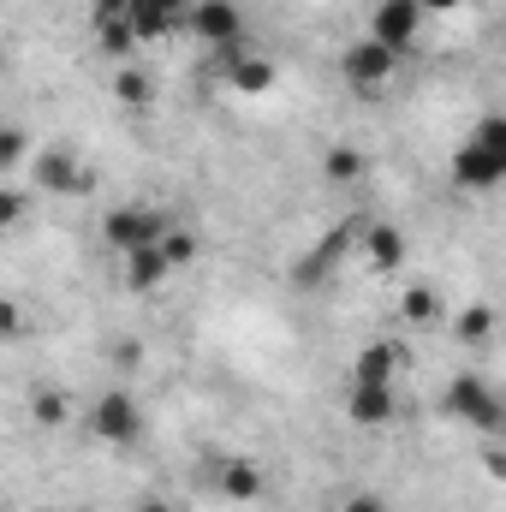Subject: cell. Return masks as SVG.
Wrapping results in <instances>:
<instances>
[{"label": "cell", "mask_w": 506, "mask_h": 512, "mask_svg": "<svg viewBox=\"0 0 506 512\" xmlns=\"http://www.w3.org/2000/svg\"><path fill=\"white\" fill-rule=\"evenodd\" d=\"M364 262H370L376 274H393V268L405 262V233H399L393 221H370V227H364Z\"/></svg>", "instance_id": "5bb4252c"}, {"label": "cell", "mask_w": 506, "mask_h": 512, "mask_svg": "<svg viewBox=\"0 0 506 512\" xmlns=\"http://www.w3.org/2000/svg\"><path fill=\"white\" fill-rule=\"evenodd\" d=\"M399 364H405V352H399L393 340H370V346L352 358V382H393Z\"/></svg>", "instance_id": "9a60e30c"}, {"label": "cell", "mask_w": 506, "mask_h": 512, "mask_svg": "<svg viewBox=\"0 0 506 512\" xmlns=\"http://www.w3.org/2000/svg\"><path fill=\"white\" fill-rule=\"evenodd\" d=\"M36 512H54V507H36Z\"/></svg>", "instance_id": "4dcf8cb0"}, {"label": "cell", "mask_w": 506, "mask_h": 512, "mask_svg": "<svg viewBox=\"0 0 506 512\" xmlns=\"http://www.w3.org/2000/svg\"><path fill=\"white\" fill-rule=\"evenodd\" d=\"M114 96H120L126 108H137V114H143V108L155 102V78H149L143 66H120V72H114Z\"/></svg>", "instance_id": "ffe728a7"}, {"label": "cell", "mask_w": 506, "mask_h": 512, "mask_svg": "<svg viewBox=\"0 0 506 512\" xmlns=\"http://www.w3.org/2000/svg\"><path fill=\"white\" fill-rule=\"evenodd\" d=\"M96 48H102L108 60H126L131 48H143V42H137L131 18H102V24H96Z\"/></svg>", "instance_id": "44dd1931"}, {"label": "cell", "mask_w": 506, "mask_h": 512, "mask_svg": "<svg viewBox=\"0 0 506 512\" xmlns=\"http://www.w3.org/2000/svg\"><path fill=\"white\" fill-rule=\"evenodd\" d=\"M340 512H393V507H387V495H376V489H352L340 501Z\"/></svg>", "instance_id": "d4e9b609"}, {"label": "cell", "mask_w": 506, "mask_h": 512, "mask_svg": "<svg viewBox=\"0 0 506 512\" xmlns=\"http://www.w3.org/2000/svg\"><path fill=\"white\" fill-rule=\"evenodd\" d=\"M161 239H167V215L149 209V203H120L102 221V245L120 256H137V251H149V245H161Z\"/></svg>", "instance_id": "7a4b0ae2"}, {"label": "cell", "mask_w": 506, "mask_h": 512, "mask_svg": "<svg viewBox=\"0 0 506 512\" xmlns=\"http://www.w3.org/2000/svg\"><path fill=\"white\" fill-rule=\"evenodd\" d=\"M167 274H173V262L161 256V245H149V251L126 256V286H131V292H155Z\"/></svg>", "instance_id": "ac0fdd59"}, {"label": "cell", "mask_w": 506, "mask_h": 512, "mask_svg": "<svg viewBox=\"0 0 506 512\" xmlns=\"http://www.w3.org/2000/svg\"><path fill=\"white\" fill-rule=\"evenodd\" d=\"M399 316H405L411 328H435V322L447 316V304H441V292H435V286H411V292L399 298Z\"/></svg>", "instance_id": "d6986e66"}, {"label": "cell", "mask_w": 506, "mask_h": 512, "mask_svg": "<svg viewBox=\"0 0 506 512\" xmlns=\"http://www.w3.org/2000/svg\"><path fill=\"white\" fill-rule=\"evenodd\" d=\"M197 251H203V239H197L191 227H167V239H161V256H167L173 268H191V262H197Z\"/></svg>", "instance_id": "7402d4cb"}, {"label": "cell", "mask_w": 506, "mask_h": 512, "mask_svg": "<svg viewBox=\"0 0 506 512\" xmlns=\"http://www.w3.org/2000/svg\"><path fill=\"white\" fill-rule=\"evenodd\" d=\"M393 66H399V54L376 42V36H364V42H352L346 54H340V72H346V84H358V90H381L387 78H393Z\"/></svg>", "instance_id": "ba28073f"}, {"label": "cell", "mask_w": 506, "mask_h": 512, "mask_svg": "<svg viewBox=\"0 0 506 512\" xmlns=\"http://www.w3.org/2000/svg\"><path fill=\"white\" fill-rule=\"evenodd\" d=\"M24 149H30V137H24L18 126L0 131V167H6V173H12V167H24Z\"/></svg>", "instance_id": "603a6c76"}, {"label": "cell", "mask_w": 506, "mask_h": 512, "mask_svg": "<svg viewBox=\"0 0 506 512\" xmlns=\"http://www.w3.org/2000/svg\"><path fill=\"white\" fill-rule=\"evenodd\" d=\"M441 411H447L453 423H465L477 441H495V435H506V399L483 382L477 370H459L453 382L441 387Z\"/></svg>", "instance_id": "6da1fadb"}, {"label": "cell", "mask_w": 506, "mask_h": 512, "mask_svg": "<svg viewBox=\"0 0 506 512\" xmlns=\"http://www.w3.org/2000/svg\"><path fill=\"white\" fill-rule=\"evenodd\" d=\"M453 179H459L465 191H501L506 185V155L495 143H483V137H465V143L453 149Z\"/></svg>", "instance_id": "5b68a950"}, {"label": "cell", "mask_w": 506, "mask_h": 512, "mask_svg": "<svg viewBox=\"0 0 506 512\" xmlns=\"http://www.w3.org/2000/svg\"><path fill=\"white\" fill-rule=\"evenodd\" d=\"M215 489H221V501H239V507H245V501H262V495H268V477H262L256 459H239V453H233V459L215 465Z\"/></svg>", "instance_id": "8fae6325"}, {"label": "cell", "mask_w": 506, "mask_h": 512, "mask_svg": "<svg viewBox=\"0 0 506 512\" xmlns=\"http://www.w3.org/2000/svg\"><path fill=\"white\" fill-rule=\"evenodd\" d=\"M495 328H501L495 304H465V310L453 316V340H459V346H471V352H483V346L495 340Z\"/></svg>", "instance_id": "2e32d148"}, {"label": "cell", "mask_w": 506, "mask_h": 512, "mask_svg": "<svg viewBox=\"0 0 506 512\" xmlns=\"http://www.w3.org/2000/svg\"><path fill=\"white\" fill-rule=\"evenodd\" d=\"M471 137H483V143H495V149H501V155H506V114H483V120H477V131H471Z\"/></svg>", "instance_id": "484cf974"}, {"label": "cell", "mask_w": 506, "mask_h": 512, "mask_svg": "<svg viewBox=\"0 0 506 512\" xmlns=\"http://www.w3.org/2000/svg\"><path fill=\"white\" fill-rule=\"evenodd\" d=\"M36 185H42L48 197H84L96 179H90V167H84L72 149H60V143H54V149H42V155H36Z\"/></svg>", "instance_id": "52a82bcc"}, {"label": "cell", "mask_w": 506, "mask_h": 512, "mask_svg": "<svg viewBox=\"0 0 506 512\" xmlns=\"http://www.w3.org/2000/svg\"><path fill=\"white\" fill-rule=\"evenodd\" d=\"M453 6H465V0H423V12H453Z\"/></svg>", "instance_id": "f546056e"}, {"label": "cell", "mask_w": 506, "mask_h": 512, "mask_svg": "<svg viewBox=\"0 0 506 512\" xmlns=\"http://www.w3.org/2000/svg\"><path fill=\"white\" fill-rule=\"evenodd\" d=\"M191 6L197 0H131V30H137V42H161V36H173V30H185L191 24Z\"/></svg>", "instance_id": "9c48e42d"}, {"label": "cell", "mask_w": 506, "mask_h": 512, "mask_svg": "<svg viewBox=\"0 0 506 512\" xmlns=\"http://www.w3.org/2000/svg\"><path fill=\"white\" fill-rule=\"evenodd\" d=\"M423 0H376V12H370V36L387 42L393 54H405L411 42H417V30H423Z\"/></svg>", "instance_id": "8992f818"}, {"label": "cell", "mask_w": 506, "mask_h": 512, "mask_svg": "<svg viewBox=\"0 0 506 512\" xmlns=\"http://www.w3.org/2000/svg\"><path fill=\"white\" fill-rule=\"evenodd\" d=\"M364 173H370V161H364L358 143H334V149L322 155V179H328V185H358Z\"/></svg>", "instance_id": "e0dca14e"}, {"label": "cell", "mask_w": 506, "mask_h": 512, "mask_svg": "<svg viewBox=\"0 0 506 512\" xmlns=\"http://www.w3.org/2000/svg\"><path fill=\"white\" fill-rule=\"evenodd\" d=\"M30 411H36V423H42V429H60V423H66V393H42Z\"/></svg>", "instance_id": "cb8c5ba5"}, {"label": "cell", "mask_w": 506, "mask_h": 512, "mask_svg": "<svg viewBox=\"0 0 506 512\" xmlns=\"http://www.w3.org/2000/svg\"><path fill=\"white\" fill-rule=\"evenodd\" d=\"M221 78H227V90H239V96H268V90L280 84L274 60L245 54V48H227V54H221Z\"/></svg>", "instance_id": "30bf717a"}, {"label": "cell", "mask_w": 506, "mask_h": 512, "mask_svg": "<svg viewBox=\"0 0 506 512\" xmlns=\"http://www.w3.org/2000/svg\"><path fill=\"white\" fill-rule=\"evenodd\" d=\"M143 435V405L131 399L126 387H108L96 405H90V441L102 447H131Z\"/></svg>", "instance_id": "3957f363"}, {"label": "cell", "mask_w": 506, "mask_h": 512, "mask_svg": "<svg viewBox=\"0 0 506 512\" xmlns=\"http://www.w3.org/2000/svg\"><path fill=\"white\" fill-rule=\"evenodd\" d=\"M346 417H352L358 429H387V423H393V382H352Z\"/></svg>", "instance_id": "7c38bea8"}, {"label": "cell", "mask_w": 506, "mask_h": 512, "mask_svg": "<svg viewBox=\"0 0 506 512\" xmlns=\"http://www.w3.org/2000/svg\"><path fill=\"white\" fill-rule=\"evenodd\" d=\"M18 215H24V191L6 185V191H0V221H18Z\"/></svg>", "instance_id": "83f0119b"}, {"label": "cell", "mask_w": 506, "mask_h": 512, "mask_svg": "<svg viewBox=\"0 0 506 512\" xmlns=\"http://www.w3.org/2000/svg\"><path fill=\"white\" fill-rule=\"evenodd\" d=\"M137 512H173V507H167L161 495H143V501H137Z\"/></svg>", "instance_id": "f1b7e54d"}, {"label": "cell", "mask_w": 506, "mask_h": 512, "mask_svg": "<svg viewBox=\"0 0 506 512\" xmlns=\"http://www.w3.org/2000/svg\"><path fill=\"white\" fill-rule=\"evenodd\" d=\"M185 30H191L203 48H215V54H227V48H245V12H239L233 0H197Z\"/></svg>", "instance_id": "277c9868"}, {"label": "cell", "mask_w": 506, "mask_h": 512, "mask_svg": "<svg viewBox=\"0 0 506 512\" xmlns=\"http://www.w3.org/2000/svg\"><path fill=\"white\" fill-rule=\"evenodd\" d=\"M131 0H90V24H102V18H126Z\"/></svg>", "instance_id": "4316f807"}, {"label": "cell", "mask_w": 506, "mask_h": 512, "mask_svg": "<svg viewBox=\"0 0 506 512\" xmlns=\"http://www.w3.org/2000/svg\"><path fill=\"white\" fill-rule=\"evenodd\" d=\"M352 239H358V227H334V233H322V239H316V251L298 262V286H316L340 256L352 251Z\"/></svg>", "instance_id": "4fadbf2b"}]
</instances>
